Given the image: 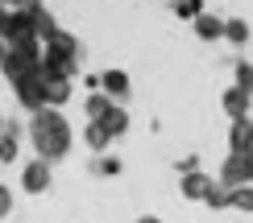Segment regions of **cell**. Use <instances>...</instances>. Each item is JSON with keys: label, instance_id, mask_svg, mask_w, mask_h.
Listing matches in <instances>:
<instances>
[{"label": "cell", "instance_id": "27", "mask_svg": "<svg viewBox=\"0 0 253 223\" xmlns=\"http://www.w3.org/2000/svg\"><path fill=\"white\" fill-rule=\"evenodd\" d=\"M199 169V157H178V174H195Z\"/></svg>", "mask_w": 253, "mask_h": 223}, {"label": "cell", "instance_id": "16", "mask_svg": "<svg viewBox=\"0 0 253 223\" xmlns=\"http://www.w3.org/2000/svg\"><path fill=\"white\" fill-rule=\"evenodd\" d=\"M83 112H87V124H100L104 116L112 112V99L104 91H96V95H87V103H83Z\"/></svg>", "mask_w": 253, "mask_h": 223}, {"label": "cell", "instance_id": "8", "mask_svg": "<svg viewBox=\"0 0 253 223\" xmlns=\"http://www.w3.org/2000/svg\"><path fill=\"white\" fill-rule=\"evenodd\" d=\"M17 153H21V124L4 120L0 124V161H17Z\"/></svg>", "mask_w": 253, "mask_h": 223}, {"label": "cell", "instance_id": "10", "mask_svg": "<svg viewBox=\"0 0 253 223\" xmlns=\"http://www.w3.org/2000/svg\"><path fill=\"white\" fill-rule=\"evenodd\" d=\"M75 70H79V62L75 58H42V79H75Z\"/></svg>", "mask_w": 253, "mask_h": 223}, {"label": "cell", "instance_id": "24", "mask_svg": "<svg viewBox=\"0 0 253 223\" xmlns=\"http://www.w3.org/2000/svg\"><path fill=\"white\" fill-rule=\"evenodd\" d=\"M174 17H187V21H195L199 13H204V0H174Z\"/></svg>", "mask_w": 253, "mask_h": 223}, {"label": "cell", "instance_id": "14", "mask_svg": "<svg viewBox=\"0 0 253 223\" xmlns=\"http://www.w3.org/2000/svg\"><path fill=\"white\" fill-rule=\"evenodd\" d=\"M29 17H34V37H38V46H42V41H50V37L58 33V21L50 17V13H46L42 4H38V8H34Z\"/></svg>", "mask_w": 253, "mask_h": 223}, {"label": "cell", "instance_id": "13", "mask_svg": "<svg viewBox=\"0 0 253 223\" xmlns=\"http://www.w3.org/2000/svg\"><path fill=\"white\" fill-rule=\"evenodd\" d=\"M195 37L199 41H220L224 37V21H216L212 13H199L195 17Z\"/></svg>", "mask_w": 253, "mask_h": 223}, {"label": "cell", "instance_id": "31", "mask_svg": "<svg viewBox=\"0 0 253 223\" xmlns=\"http://www.w3.org/2000/svg\"><path fill=\"white\" fill-rule=\"evenodd\" d=\"M245 153H249V157H253V132H249V145H245Z\"/></svg>", "mask_w": 253, "mask_h": 223}, {"label": "cell", "instance_id": "33", "mask_svg": "<svg viewBox=\"0 0 253 223\" xmlns=\"http://www.w3.org/2000/svg\"><path fill=\"white\" fill-rule=\"evenodd\" d=\"M0 124H4V120H0Z\"/></svg>", "mask_w": 253, "mask_h": 223}, {"label": "cell", "instance_id": "19", "mask_svg": "<svg viewBox=\"0 0 253 223\" xmlns=\"http://www.w3.org/2000/svg\"><path fill=\"white\" fill-rule=\"evenodd\" d=\"M104 128H108V136H112V141H117V136H125V132H129V112H125V108H117V103H112V112L108 116H104Z\"/></svg>", "mask_w": 253, "mask_h": 223}, {"label": "cell", "instance_id": "7", "mask_svg": "<svg viewBox=\"0 0 253 223\" xmlns=\"http://www.w3.org/2000/svg\"><path fill=\"white\" fill-rule=\"evenodd\" d=\"M42 58H75L79 62V41L67 33V29H58L50 41H42Z\"/></svg>", "mask_w": 253, "mask_h": 223}, {"label": "cell", "instance_id": "29", "mask_svg": "<svg viewBox=\"0 0 253 223\" xmlns=\"http://www.w3.org/2000/svg\"><path fill=\"white\" fill-rule=\"evenodd\" d=\"M137 223H162V219H158V215H141V219H137Z\"/></svg>", "mask_w": 253, "mask_h": 223}, {"label": "cell", "instance_id": "22", "mask_svg": "<svg viewBox=\"0 0 253 223\" xmlns=\"http://www.w3.org/2000/svg\"><path fill=\"white\" fill-rule=\"evenodd\" d=\"M233 207H237V211H245V215H253V182L233 186Z\"/></svg>", "mask_w": 253, "mask_h": 223}, {"label": "cell", "instance_id": "9", "mask_svg": "<svg viewBox=\"0 0 253 223\" xmlns=\"http://www.w3.org/2000/svg\"><path fill=\"white\" fill-rule=\"evenodd\" d=\"M216 178H208L204 169H195V174H183V198H191V203H204V194L212 190Z\"/></svg>", "mask_w": 253, "mask_h": 223}, {"label": "cell", "instance_id": "28", "mask_svg": "<svg viewBox=\"0 0 253 223\" xmlns=\"http://www.w3.org/2000/svg\"><path fill=\"white\" fill-rule=\"evenodd\" d=\"M0 4H4V8H21V4H25V0H0Z\"/></svg>", "mask_w": 253, "mask_h": 223}, {"label": "cell", "instance_id": "15", "mask_svg": "<svg viewBox=\"0 0 253 223\" xmlns=\"http://www.w3.org/2000/svg\"><path fill=\"white\" fill-rule=\"evenodd\" d=\"M42 95H46V108H62V103L71 99V83L67 79H46Z\"/></svg>", "mask_w": 253, "mask_h": 223}, {"label": "cell", "instance_id": "11", "mask_svg": "<svg viewBox=\"0 0 253 223\" xmlns=\"http://www.w3.org/2000/svg\"><path fill=\"white\" fill-rule=\"evenodd\" d=\"M100 87H104V95H108L112 103H117V99L129 95V74H125V70H104L100 74Z\"/></svg>", "mask_w": 253, "mask_h": 223}, {"label": "cell", "instance_id": "32", "mask_svg": "<svg viewBox=\"0 0 253 223\" xmlns=\"http://www.w3.org/2000/svg\"><path fill=\"white\" fill-rule=\"evenodd\" d=\"M4 17H8V8H4V4H0V25H4Z\"/></svg>", "mask_w": 253, "mask_h": 223}, {"label": "cell", "instance_id": "18", "mask_svg": "<svg viewBox=\"0 0 253 223\" xmlns=\"http://www.w3.org/2000/svg\"><path fill=\"white\" fill-rule=\"evenodd\" d=\"M249 132H253V120H249V116H245V120H233V128H228V149H233V153H245Z\"/></svg>", "mask_w": 253, "mask_h": 223}, {"label": "cell", "instance_id": "21", "mask_svg": "<svg viewBox=\"0 0 253 223\" xmlns=\"http://www.w3.org/2000/svg\"><path fill=\"white\" fill-rule=\"evenodd\" d=\"M224 41H233V46H249V25H245V21H224Z\"/></svg>", "mask_w": 253, "mask_h": 223}, {"label": "cell", "instance_id": "4", "mask_svg": "<svg viewBox=\"0 0 253 223\" xmlns=\"http://www.w3.org/2000/svg\"><path fill=\"white\" fill-rule=\"evenodd\" d=\"M220 182H224V186H245V182H253V157H249V153H228L224 165H220Z\"/></svg>", "mask_w": 253, "mask_h": 223}, {"label": "cell", "instance_id": "17", "mask_svg": "<svg viewBox=\"0 0 253 223\" xmlns=\"http://www.w3.org/2000/svg\"><path fill=\"white\" fill-rule=\"evenodd\" d=\"M204 207H212V211H228V207H233V186L212 182V190L204 194Z\"/></svg>", "mask_w": 253, "mask_h": 223}, {"label": "cell", "instance_id": "25", "mask_svg": "<svg viewBox=\"0 0 253 223\" xmlns=\"http://www.w3.org/2000/svg\"><path fill=\"white\" fill-rule=\"evenodd\" d=\"M96 174H100V178H117V174H121V161L104 157V161H96Z\"/></svg>", "mask_w": 253, "mask_h": 223}, {"label": "cell", "instance_id": "12", "mask_svg": "<svg viewBox=\"0 0 253 223\" xmlns=\"http://www.w3.org/2000/svg\"><path fill=\"white\" fill-rule=\"evenodd\" d=\"M220 108L228 112V120H245V116H249V95L241 87H228L224 99H220Z\"/></svg>", "mask_w": 253, "mask_h": 223}, {"label": "cell", "instance_id": "2", "mask_svg": "<svg viewBox=\"0 0 253 223\" xmlns=\"http://www.w3.org/2000/svg\"><path fill=\"white\" fill-rule=\"evenodd\" d=\"M0 70H4V79L13 83H25L29 74H38L42 70V46L38 41H25V46H8V54H4V62H0Z\"/></svg>", "mask_w": 253, "mask_h": 223}, {"label": "cell", "instance_id": "30", "mask_svg": "<svg viewBox=\"0 0 253 223\" xmlns=\"http://www.w3.org/2000/svg\"><path fill=\"white\" fill-rule=\"evenodd\" d=\"M4 54H8V46H4V37H0V62H4Z\"/></svg>", "mask_w": 253, "mask_h": 223}, {"label": "cell", "instance_id": "26", "mask_svg": "<svg viewBox=\"0 0 253 223\" xmlns=\"http://www.w3.org/2000/svg\"><path fill=\"white\" fill-rule=\"evenodd\" d=\"M8 211H13V190L0 186V219H8Z\"/></svg>", "mask_w": 253, "mask_h": 223}, {"label": "cell", "instance_id": "6", "mask_svg": "<svg viewBox=\"0 0 253 223\" xmlns=\"http://www.w3.org/2000/svg\"><path fill=\"white\" fill-rule=\"evenodd\" d=\"M21 190H25V194H46L50 190V161L34 157V161L21 169Z\"/></svg>", "mask_w": 253, "mask_h": 223}, {"label": "cell", "instance_id": "1", "mask_svg": "<svg viewBox=\"0 0 253 223\" xmlns=\"http://www.w3.org/2000/svg\"><path fill=\"white\" fill-rule=\"evenodd\" d=\"M29 136H34V149L42 161H58V157L71 153V124L58 108H42L29 116Z\"/></svg>", "mask_w": 253, "mask_h": 223}, {"label": "cell", "instance_id": "20", "mask_svg": "<svg viewBox=\"0 0 253 223\" xmlns=\"http://www.w3.org/2000/svg\"><path fill=\"white\" fill-rule=\"evenodd\" d=\"M83 141H87V149H96V153H104V149L112 145V136L104 124H83Z\"/></svg>", "mask_w": 253, "mask_h": 223}, {"label": "cell", "instance_id": "3", "mask_svg": "<svg viewBox=\"0 0 253 223\" xmlns=\"http://www.w3.org/2000/svg\"><path fill=\"white\" fill-rule=\"evenodd\" d=\"M0 37H4V46H25V41H38V37H34V17H29L25 8H8L4 25H0Z\"/></svg>", "mask_w": 253, "mask_h": 223}, {"label": "cell", "instance_id": "23", "mask_svg": "<svg viewBox=\"0 0 253 223\" xmlns=\"http://www.w3.org/2000/svg\"><path fill=\"white\" fill-rule=\"evenodd\" d=\"M233 87H241L253 99V62H237V83H233Z\"/></svg>", "mask_w": 253, "mask_h": 223}, {"label": "cell", "instance_id": "5", "mask_svg": "<svg viewBox=\"0 0 253 223\" xmlns=\"http://www.w3.org/2000/svg\"><path fill=\"white\" fill-rule=\"evenodd\" d=\"M42 87H46V79H42V70H38V74H29L25 83H17V103H21V108H25L29 116L46 108V95H42Z\"/></svg>", "mask_w": 253, "mask_h": 223}]
</instances>
